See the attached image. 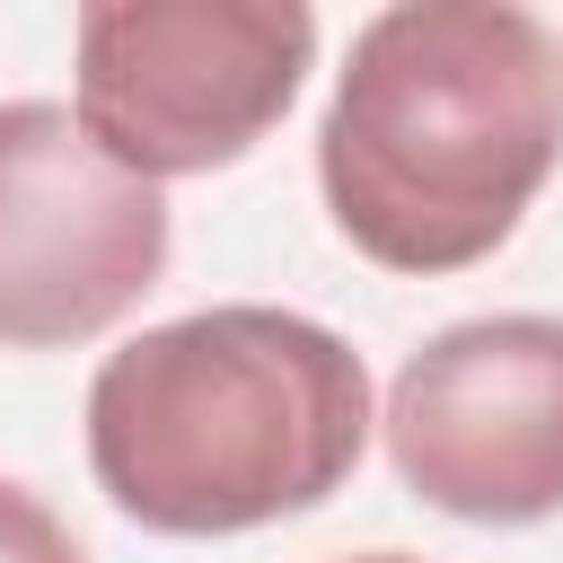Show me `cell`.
Listing matches in <instances>:
<instances>
[{
  "instance_id": "1",
  "label": "cell",
  "mask_w": 563,
  "mask_h": 563,
  "mask_svg": "<svg viewBox=\"0 0 563 563\" xmlns=\"http://www.w3.org/2000/svg\"><path fill=\"white\" fill-rule=\"evenodd\" d=\"M563 167V35L519 0L378 9L317 123V194L387 273H466Z\"/></svg>"
},
{
  "instance_id": "2",
  "label": "cell",
  "mask_w": 563,
  "mask_h": 563,
  "mask_svg": "<svg viewBox=\"0 0 563 563\" xmlns=\"http://www.w3.org/2000/svg\"><path fill=\"white\" fill-rule=\"evenodd\" d=\"M361 352L264 299L141 325L88 378L97 493L150 537H246L317 510L369 449Z\"/></svg>"
},
{
  "instance_id": "3",
  "label": "cell",
  "mask_w": 563,
  "mask_h": 563,
  "mask_svg": "<svg viewBox=\"0 0 563 563\" xmlns=\"http://www.w3.org/2000/svg\"><path fill=\"white\" fill-rule=\"evenodd\" d=\"M79 123L88 141L167 185L246 158L317 62L299 0H88L79 26Z\"/></svg>"
},
{
  "instance_id": "4",
  "label": "cell",
  "mask_w": 563,
  "mask_h": 563,
  "mask_svg": "<svg viewBox=\"0 0 563 563\" xmlns=\"http://www.w3.org/2000/svg\"><path fill=\"white\" fill-rule=\"evenodd\" d=\"M167 273V194L114 167L53 97L0 106V352H62Z\"/></svg>"
},
{
  "instance_id": "5",
  "label": "cell",
  "mask_w": 563,
  "mask_h": 563,
  "mask_svg": "<svg viewBox=\"0 0 563 563\" xmlns=\"http://www.w3.org/2000/svg\"><path fill=\"white\" fill-rule=\"evenodd\" d=\"M387 457L405 493L466 528H537L563 510V317L510 308L440 325L387 387Z\"/></svg>"
},
{
  "instance_id": "6",
  "label": "cell",
  "mask_w": 563,
  "mask_h": 563,
  "mask_svg": "<svg viewBox=\"0 0 563 563\" xmlns=\"http://www.w3.org/2000/svg\"><path fill=\"white\" fill-rule=\"evenodd\" d=\"M0 563H88V545L70 537V519L44 493L0 475Z\"/></svg>"
},
{
  "instance_id": "7",
  "label": "cell",
  "mask_w": 563,
  "mask_h": 563,
  "mask_svg": "<svg viewBox=\"0 0 563 563\" xmlns=\"http://www.w3.org/2000/svg\"><path fill=\"white\" fill-rule=\"evenodd\" d=\"M343 563H422V554H343Z\"/></svg>"
}]
</instances>
